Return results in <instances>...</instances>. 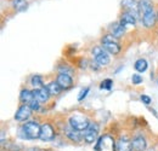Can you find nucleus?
<instances>
[{
  "instance_id": "1",
  "label": "nucleus",
  "mask_w": 158,
  "mask_h": 151,
  "mask_svg": "<svg viewBox=\"0 0 158 151\" xmlns=\"http://www.w3.org/2000/svg\"><path fill=\"white\" fill-rule=\"evenodd\" d=\"M96 151H117V141L111 134L101 135L95 146Z\"/></svg>"
},
{
  "instance_id": "2",
  "label": "nucleus",
  "mask_w": 158,
  "mask_h": 151,
  "mask_svg": "<svg viewBox=\"0 0 158 151\" xmlns=\"http://www.w3.org/2000/svg\"><path fill=\"white\" fill-rule=\"evenodd\" d=\"M40 130L41 126L37 121H29L22 126L21 132L23 133V137L27 139H38L40 137Z\"/></svg>"
},
{
  "instance_id": "3",
  "label": "nucleus",
  "mask_w": 158,
  "mask_h": 151,
  "mask_svg": "<svg viewBox=\"0 0 158 151\" xmlns=\"http://www.w3.org/2000/svg\"><path fill=\"white\" fill-rule=\"evenodd\" d=\"M90 125V121L88 120L86 116L81 115V114H73L71 117H69V126L73 128V130H77V131H85Z\"/></svg>"
},
{
  "instance_id": "4",
  "label": "nucleus",
  "mask_w": 158,
  "mask_h": 151,
  "mask_svg": "<svg viewBox=\"0 0 158 151\" xmlns=\"http://www.w3.org/2000/svg\"><path fill=\"white\" fill-rule=\"evenodd\" d=\"M102 47L111 55H118L120 52V45L117 42V38L112 34H107L102 38Z\"/></svg>"
},
{
  "instance_id": "5",
  "label": "nucleus",
  "mask_w": 158,
  "mask_h": 151,
  "mask_svg": "<svg viewBox=\"0 0 158 151\" xmlns=\"http://www.w3.org/2000/svg\"><path fill=\"white\" fill-rule=\"evenodd\" d=\"M93 55H94L96 64L100 65V67H106V65L110 64V60H111V59H110V56H108L107 51L103 50V47H100V46L94 47Z\"/></svg>"
},
{
  "instance_id": "6",
  "label": "nucleus",
  "mask_w": 158,
  "mask_h": 151,
  "mask_svg": "<svg viewBox=\"0 0 158 151\" xmlns=\"http://www.w3.org/2000/svg\"><path fill=\"white\" fill-rule=\"evenodd\" d=\"M100 132V127L96 122H90L89 127L84 131V140L88 143V144H93L94 141H96L98 137H99Z\"/></svg>"
},
{
  "instance_id": "7",
  "label": "nucleus",
  "mask_w": 158,
  "mask_h": 151,
  "mask_svg": "<svg viewBox=\"0 0 158 151\" xmlns=\"http://www.w3.org/2000/svg\"><path fill=\"white\" fill-rule=\"evenodd\" d=\"M55 138V131L54 127L50 123H44L41 125V130H40V137L39 139L43 141H51Z\"/></svg>"
},
{
  "instance_id": "8",
  "label": "nucleus",
  "mask_w": 158,
  "mask_h": 151,
  "mask_svg": "<svg viewBox=\"0 0 158 151\" xmlns=\"http://www.w3.org/2000/svg\"><path fill=\"white\" fill-rule=\"evenodd\" d=\"M139 17V12L134 11H124L122 17H120V24L122 25H135L136 19Z\"/></svg>"
},
{
  "instance_id": "9",
  "label": "nucleus",
  "mask_w": 158,
  "mask_h": 151,
  "mask_svg": "<svg viewBox=\"0 0 158 151\" xmlns=\"http://www.w3.org/2000/svg\"><path fill=\"white\" fill-rule=\"evenodd\" d=\"M32 109H31V106L28 105V104H23V105H21L20 108L17 109V111L15 114V118L17 120V121H26V120H28L29 117H31V115H32Z\"/></svg>"
},
{
  "instance_id": "10",
  "label": "nucleus",
  "mask_w": 158,
  "mask_h": 151,
  "mask_svg": "<svg viewBox=\"0 0 158 151\" xmlns=\"http://www.w3.org/2000/svg\"><path fill=\"white\" fill-rule=\"evenodd\" d=\"M56 81H57V83H59L60 86L62 87V90H68L73 85L72 76L68 75L67 73H60L59 75H57V80Z\"/></svg>"
},
{
  "instance_id": "11",
  "label": "nucleus",
  "mask_w": 158,
  "mask_h": 151,
  "mask_svg": "<svg viewBox=\"0 0 158 151\" xmlns=\"http://www.w3.org/2000/svg\"><path fill=\"white\" fill-rule=\"evenodd\" d=\"M133 150L134 151H145L147 148V141L142 135H136L131 140Z\"/></svg>"
},
{
  "instance_id": "12",
  "label": "nucleus",
  "mask_w": 158,
  "mask_h": 151,
  "mask_svg": "<svg viewBox=\"0 0 158 151\" xmlns=\"http://www.w3.org/2000/svg\"><path fill=\"white\" fill-rule=\"evenodd\" d=\"M33 95H34V99H37L39 103H45V102H48L50 93L46 87H40V88H35L33 91Z\"/></svg>"
},
{
  "instance_id": "13",
  "label": "nucleus",
  "mask_w": 158,
  "mask_h": 151,
  "mask_svg": "<svg viewBox=\"0 0 158 151\" xmlns=\"http://www.w3.org/2000/svg\"><path fill=\"white\" fill-rule=\"evenodd\" d=\"M156 19H157V15L152 11H148L146 14L142 15V23H143V27L145 28H152L156 23Z\"/></svg>"
},
{
  "instance_id": "14",
  "label": "nucleus",
  "mask_w": 158,
  "mask_h": 151,
  "mask_svg": "<svg viewBox=\"0 0 158 151\" xmlns=\"http://www.w3.org/2000/svg\"><path fill=\"white\" fill-rule=\"evenodd\" d=\"M120 5H122L123 9H125V11L140 12L139 11V2L136 0H122Z\"/></svg>"
},
{
  "instance_id": "15",
  "label": "nucleus",
  "mask_w": 158,
  "mask_h": 151,
  "mask_svg": "<svg viewBox=\"0 0 158 151\" xmlns=\"http://www.w3.org/2000/svg\"><path fill=\"white\" fill-rule=\"evenodd\" d=\"M153 10V2L152 0H140L139 1V11L141 15L152 11Z\"/></svg>"
},
{
  "instance_id": "16",
  "label": "nucleus",
  "mask_w": 158,
  "mask_h": 151,
  "mask_svg": "<svg viewBox=\"0 0 158 151\" xmlns=\"http://www.w3.org/2000/svg\"><path fill=\"white\" fill-rule=\"evenodd\" d=\"M117 151H133L131 141L127 138H120L117 141Z\"/></svg>"
},
{
  "instance_id": "17",
  "label": "nucleus",
  "mask_w": 158,
  "mask_h": 151,
  "mask_svg": "<svg viewBox=\"0 0 158 151\" xmlns=\"http://www.w3.org/2000/svg\"><path fill=\"white\" fill-rule=\"evenodd\" d=\"M46 88H48L50 95H59L60 93H61V91H62V87L57 83V81H51V82H49L48 86H46Z\"/></svg>"
},
{
  "instance_id": "18",
  "label": "nucleus",
  "mask_w": 158,
  "mask_h": 151,
  "mask_svg": "<svg viewBox=\"0 0 158 151\" xmlns=\"http://www.w3.org/2000/svg\"><path fill=\"white\" fill-rule=\"evenodd\" d=\"M66 135L71 139V140H73V141H80L81 140V138H84V135H81V133L80 131H77V130H73L72 127H71V130H66Z\"/></svg>"
},
{
  "instance_id": "19",
  "label": "nucleus",
  "mask_w": 158,
  "mask_h": 151,
  "mask_svg": "<svg viewBox=\"0 0 158 151\" xmlns=\"http://www.w3.org/2000/svg\"><path fill=\"white\" fill-rule=\"evenodd\" d=\"M20 99L26 103V104H29L32 100H34V95H33V91H29V90H22L20 95Z\"/></svg>"
},
{
  "instance_id": "20",
  "label": "nucleus",
  "mask_w": 158,
  "mask_h": 151,
  "mask_svg": "<svg viewBox=\"0 0 158 151\" xmlns=\"http://www.w3.org/2000/svg\"><path fill=\"white\" fill-rule=\"evenodd\" d=\"M111 29H112V35L117 39L120 38V37L124 34V25H122L120 23H116V24H113Z\"/></svg>"
},
{
  "instance_id": "21",
  "label": "nucleus",
  "mask_w": 158,
  "mask_h": 151,
  "mask_svg": "<svg viewBox=\"0 0 158 151\" xmlns=\"http://www.w3.org/2000/svg\"><path fill=\"white\" fill-rule=\"evenodd\" d=\"M135 69H136V72L139 73H143V72H146V69H147V67H148V63H147V60L146 59H143V58H140L138 59L136 62H135Z\"/></svg>"
},
{
  "instance_id": "22",
  "label": "nucleus",
  "mask_w": 158,
  "mask_h": 151,
  "mask_svg": "<svg viewBox=\"0 0 158 151\" xmlns=\"http://www.w3.org/2000/svg\"><path fill=\"white\" fill-rule=\"evenodd\" d=\"M12 6L16 11H24L28 6V2L26 0H14L12 1Z\"/></svg>"
},
{
  "instance_id": "23",
  "label": "nucleus",
  "mask_w": 158,
  "mask_h": 151,
  "mask_svg": "<svg viewBox=\"0 0 158 151\" xmlns=\"http://www.w3.org/2000/svg\"><path fill=\"white\" fill-rule=\"evenodd\" d=\"M31 83L37 88L43 87V77L40 75H33L31 77Z\"/></svg>"
},
{
  "instance_id": "24",
  "label": "nucleus",
  "mask_w": 158,
  "mask_h": 151,
  "mask_svg": "<svg viewBox=\"0 0 158 151\" xmlns=\"http://www.w3.org/2000/svg\"><path fill=\"white\" fill-rule=\"evenodd\" d=\"M112 85H113V81H112L111 79H106V80H103V81L101 82L100 88H101V90H111V88H112Z\"/></svg>"
},
{
  "instance_id": "25",
  "label": "nucleus",
  "mask_w": 158,
  "mask_h": 151,
  "mask_svg": "<svg viewBox=\"0 0 158 151\" xmlns=\"http://www.w3.org/2000/svg\"><path fill=\"white\" fill-rule=\"evenodd\" d=\"M89 91H90V88L89 87H85V88H83L81 91H80V95H78V100L79 102H81L86 95H88V93H89Z\"/></svg>"
},
{
  "instance_id": "26",
  "label": "nucleus",
  "mask_w": 158,
  "mask_h": 151,
  "mask_svg": "<svg viewBox=\"0 0 158 151\" xmlns=\"http://www.w3.org/2000/svg\"><path fill=\"white\" fill-rule=\"evenodd\" d=\"M28 105L31 106V109H32V110H35V111H37V110H39V109H40V103L38 102V100H37V99L32 100V102H31V103H29Z\"/></svg>"
},
{
  "instance_id": "27",
  "label": "nucleus",
  "mask_w": 158,
  "mask_h": 151,
  "mask_svg": "<svg viewBox=\"0 0 158 151\" xmlns=\"http://www.w3.org/2000/svg\"><path fill=\"white\" fill-rule=\"evenodd\" d=\"M131 81H133L134 85H140L142 82V77H141L140 74H134L131 76Z\"/></svg>"
},
{
  "instance_id": "28",
  "label": "nucleus",
  "mask_w": 158,
  "mask_h": 151,
  "mask_svg": "<svg viewBox=\"0 0 158 151\" xmlns=\"http://www.w3.org/2000/svg\"><path fill=\"white\" fill-rule=\"evenodd\" d=\"M140 99H141V102L143 103V104H146V105H148V104H151V98L148 97V95H142L140 97Z\"/></svg>"
},
{
  "instance_id": "29",
  "label": "nucleus",
  "mask_w": 158,
  "mask_h": 151,
  "mask_svg": "<svg viewBox=\"0 0 158 151\" xmlns=\"http://www.w3.org/2000/svg\"><path fill=\"white\" fill-rule=\"evenodd\" d=\"M157 18H158V14H157Z\"/></svg>"
}]
</instances>
